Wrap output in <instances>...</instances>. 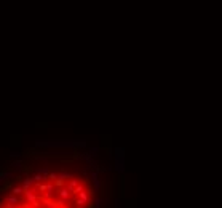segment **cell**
<instances>
[{
    "mask_svg": "<svg viewBox=\"0 0 222 208\" xmlns=\"http://www.w3.org/2000/svg\"><path fill=\"white\" fill-rule=\"evenodd\" d=\"M18 202H19V200L15 197V194H13V195H8V197H7V203H8V206H15Z\"/></svg>",
    "mask_w": 222,
    "mask_h": 208,
    "instance_id": "2",
    "label": "cell"
},
{
    "mask_svg": "<svg viewBox=\"0 0 222 208\" xmlns=\"http://www.w3.org/2000/svg\"><path fill=\"white\" fill-rule=\"evenodd\" d=\"M91 179H93V184H94V190L98 192L99 187H101V181H99V178H98V171H93L91 173Z\"/></svg>",
    "mask_w": 222,
    "mask_h": 208,
    "instance_id": "1",
    "label": "cell"
},
{
    "mask_svg": "<svg viewBox=\"0 0 222 208\" xmlns=\"http://www.w3.org/2000/svg\"><path fill=\"white\" fill-rule=\"evenodd\" d=\"M7 178H13L11 173H0V181H5Z\"/></svg>",
    "mask_w": 222,
    "mask_h": 208,
    "instance_id": "3",
    "label": "cell"
},
{
    "mask_svg": "<svg viewBox=\"0 0 222 208\" xmlns=\"http://www.w3.org/2000/svg\"><path fill=\"white\" fill-rule=\"evenodd\" d=\"M94 203H96V205H94L96 208H99V206H101V203H102V199H96V200H94Z\"/></svg>",
    "mask_w": 222,
    "mask_h": 208,
    "instance_id": "4",
    "label": "cell"
}]
</instances>
